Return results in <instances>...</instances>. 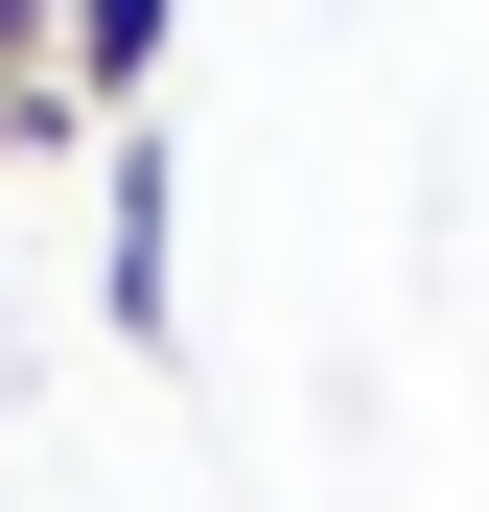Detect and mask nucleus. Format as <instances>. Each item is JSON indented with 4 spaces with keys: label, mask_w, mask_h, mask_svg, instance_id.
<instances>
[{
    "label": "nucleus",
    "mask_w": 489,
    "mask_h": 512,
    "mask_svg": "<svg viewBox=\"0 0 489 512\" xmlns=\"http://www.w3.org/2000/svg\"><path fill=\"white\" fill-rule=\"evenodd\" d=\"M163 256H187V187H163V117L94 140V303H117V350H163Z\"/></svg>",
    "instance_id": "nucleus-1"
},
{
    "label": "nucleus",
    "mask_w": 489,
    "mask_h": 512,
    "mask_svg": "<svg viewBox=\"0 0 489 512\" xmlns=\"http://www.w3.org/2000/svg\"><path fill=\"white\" fill-rule=\"evenodd\" d=\"M163 47H187V0H47V94L94 117V140L163 117Z\"/></svg>",
    "instance_id": "nucleus-2"
},
{
    "label": "nucleus",
    "mask_w": 489,
    "mask_h": 512,
    "mask_svg": "<svg viewBox=\"0 0 489 512\" xmlns=\"http://www.w3.org/2000/svg\"><path fill=\"white\" fill-rule=\"evenodd\" d=\"M0 163H94V117H70L47 70H24V94H0Z\"/></svg>",
    "instance_id": "nucleus-3"
},
{
    "label": "nucleus",
    "mask_w": 489,
    "mask_h": 512,
    "mask_svg": "<svg viewBox=\"0 0 489 512\" xmlns=\"http://www.w3.org/2000/svg\"><path fill=\"white\" fill-rule=\"evenodd\" d=\"M24 70H47V0H0V94H24Z\"/></svg>",
    "instance_id": "nucleus-4"
}]
</instances>
